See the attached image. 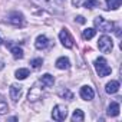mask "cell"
<instances>
[{
  "instance_id": "1",
  "label": "cell",
  "mask_w": 122,
  "mask_h": 122,
  "mask_svg": "<svg viewBox=\"0 0 122 122\" xmlns=\"http://www.w3.org/2000/svg\"><path fill=\"white\" fill-rule=\"evenodd\" d=\"M45 85L39 81V82H36L32 88H30V91H29V93H27V99H29V102H36V101H39V99H42V96H43V93H45Z\"/></svg>"
},
{
  "instance_id": "2",
  "label": "cell",
  "mask_w": 122,
  "mask_h": 122,
  "mask_svg": "<svg viewBox=\"0 0 122 122\" xmlns=\"http://www.w3.org/2000/svg\"><path fill=\"white\" fill-rule=\"evenodd\" d=\"M95 71H96V73H98L101 78L108 76V75H111V72H112L111 66L106 63V60H105L103 57H98V59L95 60Z\"/></svg>"
},
{
  "instance_id": "3",
  "label": "cell",
  "mask_w": 122,
  "mask_h": 122,
  "mask_svg": "<svg viewBox=\"0 0 122 122\" xmlns=\"http://www.w3.org/2000/svg\"><path fill=\"white\" fill-rule=\"evenodd\" d=\"M98 47H99V50H101L102 53H109V52L112 50V47H113L112 39H111L109 36H106V35L101 36L99 40H98Z\"/></svg>"
},
{
  "instance_id": "4",
  "label": "cell",
  "mask_w": 122,
  "mask_h": 122,
  "mask_svg": "<svg viewBox=\"0 0 122 122\" xmlns=\"http://www.w3.org/2000/svg\"><path fill=\"white\" fill-rule=\"evenodd\" d=\"M68 116V109L65 105H56L52 109V118L55 121H65Z\"/></svg>"
},
{
  "instance_id": "5",
  "label": "cell",
  "mask_w": 122,
  "mask_h": 122,
  "mask_svg": "<svg viewBox=\"0 0 122 122\" xmlns=\"http://www.w3.org/2000/svg\"><path fill=\"white\" fill-rule=\"evenodd\" d=\"M93 23H95V26H96L99 30H102V32H111V30L113 29V23L109 22V20H106V19H103V17H101V16L95 17Z\"/></svg>"
},
{
  "instance_id": "6",
  "label": "cell",
  "mask_w": 122,
  "mask_h": 122,
  "mask_svg": "<svg viewBox=\"0 0 122 122\" xmlns=\"http://www.w3.org/2000/svg\"><path fill=\"white\" fill-rule=\"evenodd\" d=\"M59 39H60V42H62V45L65 47H68V49H71L73 46V37L71 36V33H69L68 29H63L62 32L59 33Z\"/></svg>"
},
{
  "instance_id": "7",
  "label": "cell",
  "mask_w": 122,
  "mask_h": 122,
  "mask_svg": "<svg viewBox=\"0 0 122 122\" xmlns=\"http://www.w3.org/2000/svg\"><path fill=\"white\" fill-rule=\"evenodd\" d=\"M7 22L12 23L13 26H25V17L22 13L19 12H12L9 16H7Z\"/></svg>"
},
{
  "instance_id": "8",
  "label": "cell",
  "mask_w": 122,
  "mask_h": 122,
  "mask_svg": "<svg viewBox=\"0 0 122 122\" xmlns=\"http://www.w3.org/2000/svg\"><path fill=\"white\" fill-rule=\"evenodd\" d=\"M33 2L37 5V6H40V7H43V9H47L49 12H56V3H55V0H33Z\"/></svg>"
},
{
  "instance_id": "9",
  "label": "cell",
  "mask_w": 122,
  "mask_h": 122,
  "mask_svg": "<svg viewBox=\"0 0 122 122\" xmlns=\"http://www.w3.org/2000/svg\"><path fill=\"white\" fill-rule=\"evenodd\" d=\"M81 98L85 99V101H92V99L95 98V91H93V88H91V86H88V85L82 86V88H81Z\"/></svg>"
},
{
  "instance_id": "10",
  "label": "cell",
  "mask_w": 122,
  "mask_h": 122,
  "mask_svg": "<svg viewBox=\"0 0 122 122\" xmlns=\"http://www.w3.org/2000/svg\"><path fill=\"white\" fill-rule=\"evenodd\" d=\"M20 96H22V86L13 83L10 86V98L13 99V102H17L20 99Z\"/></svg>"
},
{
  "instance_id": "11",
  "label": "cell",
  "mask_w": 122,
  "mask_h": 122,
  "mask_svg": "<svg viewBox=\"0 0 122 122\" xmlns=\"http://www.w3.org/2000/svg\"><path fill=\"white\" fill-rule=\"evenodd\" d=\"M35 46H36V49H46L47 46H49V39L45 36V35H40V36H37L36 37V42H35Z\"/></svg>"
},
{
  "instance_id": "12",
  "label": "cell",
  "mask_w": 122,
  "mask_h": 122,
  "mask_svg": "<svg viewBox=\"0 0 122 122\" xmlns=\"http://www.w3.org/2000/svg\"><path fill=\"white\" fill-rule=\"evenodd\" d=\"M105 91H106V93H109V95L116 93V92L119 91V82H118V81H111V82H108L106 86H105Z\"/></svg>"
},
{
  "instance_id": "13",
  "label": "cell",
  "mask_w": 122,
  "mask_h": 122,
  "mask_svg": "<svg viewBox=\"0 0 122 122\" xmlns=\"http://www.w3.org/2000/svg\"><path fill=\"white\" fill-rule=\"evenodd\" d=\"M69 66H71V62H69V59L65 57V56L59 57V59L56 60V68H57V69L65 71V69H69Z\"/></svg>"
},
{
  "instance_id": "14",
  "label": "cell",
  "mask_w": 122,
  "mask_h": 122,
  "mask_svg": "<svg viewBox=\"0 0 122 122\" xmlns=\"http://www.w3.org/2000/svg\"><path fill=\"white\" fill-rule=\"evenodd\" d=\"M108 115L109 116H118L119 115V103L118 102H111L108 106Z\"/></svg>"
},
{
  "instance_id": "15",
  "label": "cell",
  "mask_w": 122,
  "mask_h": 122,
  "mask_svg": "<svg viewBox=\"0 0 122 122\" xmlns=\"http://www.w3.org/2000/svg\"><path fill=\"white\" fill-rule=\"evenodd\" d=\"M40 82H42L46 88H50V86H53V83H55V78H53L50 73H45V75L40 78Z\"/></svg>"
},
{
  "instance_id": "16",
  "label": "cell",
  "mask_w": 122,
  "mask_h": 122,
  "mask_svg": "<svg viewBox=\"0 0 122 122\" xmlns=\"http://www.w3.org/2000/svg\"><path fill=\"white\" fill-rule=\"evenodd\" d=\"M10 52H12V55H13L15 59H22L23 57V49L19 47V46H12Z\"/></svg>"
},
{
  "instance_id": "17",
  "label": "cell",
  "mask_w": 122,
  "mask_h": 122,
  "mask_svg": "<svg viewBox=\"0 0 122 122\" xmlns=\"http://www.w3.org/2000/svg\"><path fill=\"white\" fill-rule=\"evenodd\" d=\"M15 75H16V79H19V81H23V79H26V78L29 76V69H25V68H22V69H17Z\"/></svg>"
},
{
  "instance_id": "18",
  "label": "cell",
  "mask_w": 122,
  "mask_h": 122,
  "mask_svg": "<svg viewBox=\"0 0 122 122\" xmlns=\"http://www.w3.org/2000/svg\"><path fill=\"white\" fill-rule=\"evenodd\" d=\"M7 111H9V105H7V102H6L5 96L0 95V115H5Z\"/></svg>"
},
{
  "instance_id": "19",
  "label": "cell",
  "mask_w": 122,
  "mask_h": 122,
  "mask_svg": "<svg viewBox=\"0 0 122 122\" xmlns=\"http://www.w3.org/2000/svg\"><path fill=\"white\" fill-rule=\"evenodd\" d=\"M59 96L60 98H63V99H73V93L69 91V89H66V88H63V89H60L59 91Z\"/></svg>"
},
{
  "instance_id": "20",
  "label": "cell",
  "mask_w": 122,
  "mask_h": 122,
  "mask_svg": "<svg viewBox=\"0 0 122 122\" xmlns=\"http://www.w3.org/2000/svg\"><path fill=\"white\" fill-rule=\"evenodd\" d=\"M95 35H96V30H95V29H92V27H88V29H85V30H83V33H82V36H83V39H85V40H89V39H92Z\"/></svg>"
},
{
  "instance_id": "21",
  "label": "cell",
  "mask_w": 122,
  "mask_h": 122,
  "mask_svg": "<svg viewBox=\"0 0 122 122\" xmlns=\"http://www.w3.org/2000/svg\"><path fill=\"white\" fill-rule=\"evenodd\" d=\"M83 119H85L83 112H82L81 109H76V111L73 112V115H72V121H73V122H82Z\"/></svg>"
},
{
  "instance_id": "22",
  "label": "cell",
  "mask_w": 122,
  "mask_h": 122,
  "mask_svg": "<svg viewBox=\"0 0 122 122\" xmlns=\"http://www.w3.org/2000/svg\"><path fill=\"white\" fill-rule=\"evenodd\" d=\"M106 5H108V9L111 10H116V9H119V6H121V0H106Z\"/></svg>"
},
{
  "instance_id": "23",
  "label": "cell",
  "mask_w": 122,
  "mask_h": 122,
  "mask_svg": "<svg viewBox=\"0 0 122 122\" xmlns=\"http://www.w3.org/2000/svg\"><path fill=\"white\" fill-rule=\"evenodd\" d=\"M98 6H99L98 0H85V7H88V9H95Z\"/></svg>"
},
{
  "instance_id": "24",
  "label": "cell",
  "mask_w": 122,
  "mask_h": 122,
  "mask_svg": "<svg viewBox=\"0 0 122 122\" xmlns=\"http://www.w3.org/2000/svg\"><path fill=\"white\" fill-rule=\"evenodd\" d=\"M30 65L35 68V69H39L42 65H43V60L40 59V57H36V59H32V62H30Z\"/></svg>"
},
{
  "instance_id": "25",
  "label": "cell",
  "mask_w": 122,
  "mask_h": 122,
  "mask_svg": "<svg viewBox=\"0 0 122 122\" xmlns=\"http://www.w3.org/2000/svg\"><path fill=\"white\" fill-rule=\"evenodd\" d=\"M76 20H78V23H81V25H83V23H85V17H83V16H78V17H76Z\"/></svg>"
},
{
  "instance_id": "26",
  "label": "cell",
  "mask_w": 122,
  "mask_h": 122,
  "mask_svg": "<svg viewBox=\"0 0 122 122\" xmlns=\"http://www.w3.org/2000/svg\"><path fill=\"white\" fill-rule=\"evenodd\" d=\"M72 3H73V6H76V7H78V6L82 3V0H72Z\"/></svg>"
},
{
  "instance_id": "27",
  "label": "cell",
  "mask_w": 122,
  "mask_h": 122,
  "mask_svg": "<svg viewBox=\"0 0 122 122\" xmlns=\"http://www.w3.org/2000/svg\"><path fill=\"white\" fill-rule=\"evenodd\" d=\"M2 69H5V62H2V60H0V71Z\"/></svg>"
},
{
  "instance_id": "28",
  "label": "cell",
  "mask_w": 122,
  "mask_h": 122,
  "mask_svg": "<svg viewBox=\"0 0 122 122\" xmlns=\"http://www.w3.org/2000/svg\"><path fill=\"white\" fill-rule=\"evenodd\" d=\"M2 42H3V40H2V37H0V43H2Z\"/></svg>"
}]
</instances>
